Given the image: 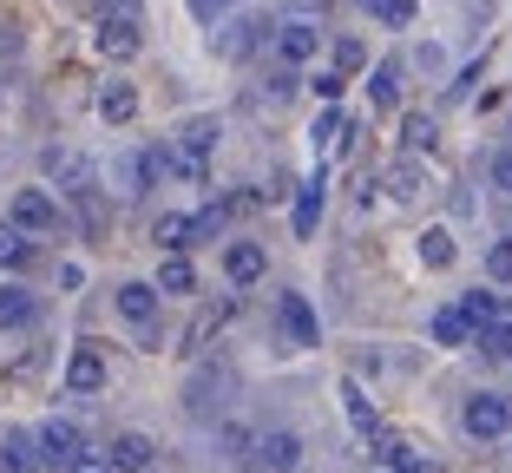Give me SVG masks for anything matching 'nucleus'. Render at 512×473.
<instances>
[{"label":"nucleus","mask_w":512,"mask_h":473,"mask_svg":"<svg viewBox=\"0 0 512 473\" xmlns=\"http://www.w3.org/2000/svg\"><path fill=\"white\" fill-rule=\"evenodd\" d=\"M401 145H407L414 158L434 152V145H440V119H427V112H407V119H401Z\"/></svg>","instance_id":"393cba45"},{"label":"nucleus","mask_w":512,"mask_h":473,"mask_svg":"<svg viewBox=\"0 0 512 473\" xmlns=\"http://www.w3.org/2000/svg\"><path fill=\"white\" fill-rule=\"evenodd\" d=\"M217 138H224L217 112H197V119H184V125H178V138H171V145H178V152H191V158H211Z\"/></svg>","instance_id":"2eb2a0df"},{"label":"nucleus","mask_w":512,"mask_h":473,"mask_svg":"<svg viewBox=\"0 0 512 473\" xmlns=\"http://www.w3.org/2000/svg\"><path fill=\"white\" fill-rule=\"evenodd\" d=\"M473 342H480V355H499V362H512V303H499V316L486 322Z\"/></svg>","instance_id":"4be33fe9"},{"label":"nucleus","mask_w":512,"mask_h":473,"mask_svg":"<svg viewBox=\"0 0 512 473\" xmlns=\"http://www.w3.org/2000/svg\"><path fill=\"white\" fill-rule=\"evenodd\" d=\"M342 132H348V119H342L335 106H322V112H316V132H309V138H316V145H342Z\"/></svg>","instance_id":"e433bc0d"},{"label":"nucleus","mask_w":512,"mask_h":473,"mask_svg":"<svg viewBox=\"0 0 512 473\" xmlns=\"http://www.w3.org/2000/svg\"><path fill=\"white\" fill-rule=\"evenodd\" d=\"M368 454H375V473H427L421 447L401 441L394 428H375V434H368Z\"/></svg>","instance_id":"423d86ee"},{"label":"nucleus","mask_w":512,"mask_h":473,"mask_svg":"<svg viewBox=\"0 0 512 473\" xmlns=\"http://www.w3.org/2000/svg\"><path fill=\"white\" fill-rule=\"evenodd\" d=\"M151 244H158V257H184V250H191V217L165 211L158 224H151Z\"/></svg>","instance_id":"aec40b11"},{"label":"nucleus","mask_w":512,"mask_h":473,"mask_svg":"<svg viewBox=\"0 0 512 473\" xmlns=\"http://www.w3.org/2000/svg\"><path fill=\"white\" fill-rule=\"evenodd\" d=\"M460 428H467L473 441H506L512 434V401L493 395V388H480V395H467V408H460Z\"/></svg>","instance_id":"f257e3e1"},{"label":"nucleus","mask_w":512,"mask_h":473,"mask_svg":"<svg viewBox=\"0 0 512 473\" xmlns=\"http://www.w3.org/2000/svg\"><path fill=\"white\" fill-rule=\"evenodd\" d=\"M99 119H106V125H132L138 119V86H132V79L99 86Z\"/></svg>","instance_id":"f3484780"},{"label":"nucleus","mask_w":512,"mask_h":473,"mask_svg":"<svg viewBox=\"0 0 512 473\" xmlns=\"http://www.w3.org/2000/svg\"><path fill=\"white\" fill-rule=\"evenodd\" d=\"M368 99H375L381 112H388L394 99H401V66H394V60H381L375 73H368Z\"/></svg>","instance_id":"bb28decb"},{"label":"nucleus","mask_w":512,"mask_h":473,"mask_svg":"<svg viewBox=\"0 0 512 473\" xmlns=\"http://www.w3.org/2000/svg\"><path fill=\"white\" fill-rule=\"evenodd\" d=\"M276 322H283V336L296 342V349H316V342H322L316 309H309V296H296V290H283V296H276Z\"/></svg>","instance_id":"6e6552de"},{"label":"nucleus","mask_w":512,"mask_h":473,"mask_svg":"<svg viewBox=\"0 0 512 473\" xmlns=\"http://www.w3.org/2000/svg\"><path fill=\"white\" fill-rule=\"evenodd\" d=\"M388 191H394V198H414V191H421V165H414V158H401V165L388 171Z\"/></svg>","instance_id":"58836bf2"},{"label":"nucleus","mask_w":512,"mask_h":473,"mask_svg":"<svg viewBox=\"0 0 512 473\" xmlns=\"http://www.w3.org/2000/svg\"><path fill=\"white\" fill-rule=\"evenodd\" d=\"M250 467L256 473H296L302 467V434L296 428H263L250 447Z\"/></svg>","instance_id":"7ed1b4c3"},{"label":"nucleus","mask_w":512,"mask_h":473,"mask_svg":"<svg viewBox=\"0 0 512 473\" xmlns=\"http://www.w3.org/2000/svg\"><path fill=\"white\" fill-rule=\"evenodd\" d=\"M329 66H335V73H362V66H368V46L362 40H355V33H342V40H335V53H329Z\"/></svg>","instance_id":"7c9ffc66"},{"label":"nucleus","mask_w":512,"mask_h":473,"mask_svg":"<svg viewBox=\"0 0 512 473\" xmlns=\"http://www.w3.org/2000/svg\"><path fill=\"white\" fill-rule=\"evenodd\" d=\"M33 263V244H27V230L20 224H0V276H14Z\"/></svg>","instance_id":"b1692460"},{"label":"nucleus","mask_w":512,"mask_h":473,"mask_svg":"<svg viewBox=\"0 0 512 473\" xmlns=\"http://www.w3.org/2000/svg\"><path fill=\"white\" fill-rule=\"evenodd\" d=\"M66 473H112V454H106V447H99V454L86 447V454H79V460H73Z\"/></svg>","instance_id":"a19ab883"},{"label":"nucleus","mask_w":512,"mask_h":473,"mask_svg":"<svg viewBox=\"0 0 512 473\" xmlns=\"http://www.w3.org/2000/svg\"><path fill=\"white\" fill-rule=\"evenodd\" d=\"M289 92H296V73H289V66H276V73L263 79V92H256V99H263V106H283Z\"/></svg>","instance_id":"ea45409f"},{"label":"nucleus","mask_w":512,"mask_h":473,"mask_svg":"<svg viewBox=\"0 0 512 473\" xmlns=\"http://www.w3.org/2000/svg\"><path fill=\"white\" fill-rule=\"evenodd\" d=\"M230 316H237V303H230V296H224V303H204V309H197V322L184 329V355H197V349H204V342H211Z\"/></svg>","instance_id":"6ab92c4d"},{"label":"nucleus","mask_w":512,"mask_h":473,"mask_svg":"<svg viewBox=\"0 0 512 473\" xmlns=\"http://www.w3.org/2000/svg\"><path fill=\"white\" fill-rule=\"evenodd\" d=\"M112 303H119V316L132 322L138 336H145L151 322H158V303H165V296H158V283H119V296H112Z\"/></svg>","instance_id":"9b49d317"},{"label":"nucleus","mask_w":512,"mask_h":473,"mask_svg":"<svg viewBox=\"0 0 512 473\" xmlns=\"http://www.w3.org/2000/svg\"><path fill=\"white\" fill-rule=\"evenodd\" d=\"M7 224H20L27 237H46V230L60 224V204H53V191H20L14 198V217Z\"/></svg>","instance_id":"9d476101"},{"label":"nucleus","mask_w":512,"mask_h":473,"mask_svg":"<svg viewBox=\"0 0 512 473\" xmlns=\"http://www.w3.org/2000/svg\"><path fill=\"white\" fill-rule=\"evenodd\" d=\"M224 204H204V211H191V244H217L224 237Z\"/></svg>","instance_id":"2f4dec72"},{"label":"nucleus","mask_w":512,"mask_h":473,"mask_svg":"<svg viewBox=\"0 0 512 473\" xmlns=\"http://www.w3.org/2000/svg\"><path fill=\"white\" fill-rule=\"evenodd\" d=\"M309 92H316L322 106H335V99H342V92H348V79L335 73V66H322V73H309Z\"/></svg>","instance_id":"c9c22d12"},{"label":"nucleus","mask_w":512,"mask_h":473,"mask_svg":"<svg viewBox=\"0 0 512 473\" xmlns=\"http://www.w3.org/2000/svg\"><path fill=\"white\" fill-rule=\"evenodd\" d=\"M66 388H73V395H99V388H106V349H99V342H79V349L66 355Z\"/></svg>","instance_id":"1a4fd4ad"},{"label":"nucleus","mask_w":512,"mask_h":473,"mask_svg":"<svg viewBox=\"0 0 512 473\" xmlns=\"http://www.w3.org/2000/svg\"><path fill=\"white\" fill-rule=\"evenodd\" d=\"M506 441H512V434H506Z\"/></svg>","instance_id":"37998d69"},{"label":"nucleus","mask_w":512,"mask_h":473,"mask_svg":"<svg viewBox=\"0 0 512 473\" xmlns=\"http://www.w3.org/2000/svg\"><path fill=\"white\" fill-rule=\"evenodd\" d=\"M263 270H270V250L263 244H250V237H243V244H224V276L237 283V290L263 283Z\"/></svg>","instance_id":"f8f14e48"},{"label":"nucleus","mask_w":512,"mask_h":473,"mask_svg":"<svg viewBox=\"0 0 512 473\" xmlns=\"http://www.w3.org/2000/svg\"><path fill=\"white\" fill-rule=\"evenodd\" d=\"M276 66H289V73H296V66H316L322 60V27L316 20H289V27H276Z\"/></svg>","instance_id":"39448f33"},{"label":"nucleus","mask_w":512,"mask_h":473,"mask_svg":"<svg viewBox=\"0 0 512 473\" xmlns=\"http://www.w3.org/2000/svg\"><path fill=\"white\" fill-rule=\"evenodd\" d=\"M138 46H145V33H138V14H99V27H92V53H99V60H112V66H125L138 53Z\"/></svg>","instance_id":"f03ea898"},{"label":"nucleus","mask_w":512,"mask_h":473,"mask_svg":"<svg viewBox=\"0 0 512 473\" xmlns=\"http://www.w3.org/2000/svg\"><path fill=\"white\" fill-rule=\"evenodd\" d=\"M486 276H493V283H512V237L486 244Z\"/></svg>","instance_id":"4c0bfd02"},{"label":"nucleus","mask_w":512,"mask_h":473,"mask_svg":"<svg viewBox=\"0 0 512 473\" xmlns=\"http://www.w3.org/2000/svg\"><path fill=\"white\" fill-rule=\"evenodd\" d=\"M40 171H46L53 184H60L66 198H79V191H92V165H86V158L73 152V145H46V152H40Z\"/></svg>","instance_id":"0eeeda50"},{"label":"nucleus","mask_w":512,"mask_h":473,"mask_svg":"<svg viewBox=\"0 0 512 473\" xmlns=\"http://www.w3.org/2000/svg\"><path fill=\"white\" fill-rule=\"evenodd\" d=\"M427 336H434V349H467L473 329H467V316H460L453 303H440L434 316H427Z\"/></svg>","instance_id":"a211bd4d"},{"label":"nucleus","mask_w":512,"mask_h":473,"mask_svg":"<svg viewBox=\"0 0 512 473\" xmlns=\"http://www.w3.org/2000/svg\"><path fill=\"white\" fill-rule=\"evenodd\" d=\"M250 40H256V20H230L224 33H211V46L224 53V60H243V53H250Z\"/></svg>","instance_id":"cd10ccee"},{"label":"nucleus","mask_w":512,"mask_h":473,"mask_svg":"<svg viewBox=\"0 0 512 473\" xmlns=\"http://www.w3.org/2000/svg\"><path fill=\"white\" fill-rule=\"evenodd\" d=\"M342 401H348V414H355V428H362V434H375V428H381L375 408H368V395H362V382H342Z\"/></svg>","instance_id":"473e14b6"},{"label":"nucleus","mask_w":512,"mask_h":473,"mask_svg":"<svg viewBox=\"0 0 512 473\" xmlns=\"http://www.w3.org/2000/svg\"><path fill=\"white\" fill-rule=\"evenodd\" d=\"M112 473H145L151 460H158V447H151V434H112Z\"/></svg>","instance_id":"4468645a"},{"label":"nucleus","mask_w":512,"mask_h":473,"mask_svg":"<svg viewBox=\"0 0 512 473\" xmlns=\"http://www.w3.org/2000/svg\"><path fill=\"white\" fill-rule=\"evenodd\" d=\"M453 309H460V316H467V329H473V336H480L486 322L499 316V296H493V290H467V296H460V303H453Z\"/></svg>","instance_id":"a878e982"},{"label":"nucleus","mask_w":512,"mask_h":473,"mask_svg":"<svg viewBox=\"0 0 512 473\" xmlns=\"http://www.w3.org/2000/svg\"><path fill=\"white\" fill-rule=\"evenodd\" d=\"M322 191H329V178H322V171L296 191V237H316V224H322Z\"/></svg>","instance_id":"412c9836"},{"label":"nucleus","mask_w":512,"mask_h":473,"mask_svg":"<svg viewBox=\"0 0 512 473\" xmlns=\"http://www.w3.org/2000/svg\"><path fill=\"white\" fill-rule=\"evenodd\" d=\"M0 473H40V447H33L27 428H7V434H0Z\"/></svg>","instance_id":"dca6fc26"},{"label":"nucleus","mask_w":512,"mask_h":473,"mask_svg":"<svg viewBox=\"0 0 512 473\" xmlns=\"http://www.w3.org/2000/svg\"><path fill=\"white\" fill-rule=\"evenodd\" d=\"M217 447H224V460H237V467H250V447H256V434L243 428V421H230V428H217Z\"/></svg>","instance_id":"c756f323"},{"label":"nucleus","mask_w":512,"mask_h":473,"mask_svg":"<svg viewBox=\"0 0 512 473\" xmlns=\"http://www.w3.org/2000/svg\"><path fill=\"white\" fill-rule=\"evenodd\" d=\"M33 447H40V467L66 473L79 454H86V434H79L73 421H40V428H33Z\"/></svg>","instance_id":"20e7f679"},{"label":"nucleus","mask_w":512,"mask_h":473,"mask_svg":"<svg viewBox=\"0 0 512 473\" xmlns=\"http://www.w3.org/2000/svg\"><path fill=\"white\" fill-rule=\"evenodd\" d=\"M40 322V296L27 283H0V329H33Z\"/></svg>","instance_id":"ddd939ff"},{"label":"nucleus","mask_w":512,"mask_h":473,"mask_svg":"<svg viewBox=\"0 0 512 473\" xmlns=\"http://www.w3.org/2000/svg\"><path fill=\"white\" fill-rule=\"evenodd\" d=\"M421 263H427V270H447V263H453V230H421Z\"/></svg>","instance_id":"c85d7f7f"},{"label":"nucleus","mask_w":512,"mask_h":473,"mask_svg":"<svg viewBox=\"0 0 512 473\" xmlns=\"http://www.w3.org/2000/svg\"><path fill=\"white\" fill-rule=\"evenodd\" d=\"M112 184H119V198H138V191H151L138 158H119V165H112Z\"/></svg>","instance_id":"72a5a7b5"},{"label":"nucleus","mask_w":512,"mask_h":473,"mask_svg":"<svg viewBox=\"0 0 512 473\" xmlns=\"http://www.w3.org/2000/svg\"><path fill=\"white\" fill-rule=\"evenodd\" d=\"M362 7L381 20V27H407V20H414V0H362Z\"/></svg>","instance_id":"f704fd0d"},{"label":"nucleus","mask_w":512,"mask_h":473,"mask_svg":"<svg viewBox=\"0 0 512 473\" xmlns=\"http://www.w3.org/2000/svg\"><path fill=\"white\" fill-rule=\"evenodd\" d=\"M493 191H506V198H512V145L493 158Z\"/></svg>","instance_id":"79ce46f5"},{"label":"nucleus","mask_w":512,"mask_h":473,"mask_svg":"<svg viewBox=\"0 0 512 473\" xmlns=\"http://www.w3.org/2000/svg\"><path fill=\"white\" fill-rule=\"evenodd\" d=\"M191 290H197L191 257H158V296H191Z\"/></svg>","instance_id":"5701e85b"}]
</instances>
